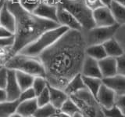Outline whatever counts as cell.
I'll list each match as a JSON object with an SVG mask.
<instances>
[{
	"instance_id": "5bb4252c",
	"label": "cell",
	"mask_w": 125,
	"mask_h": 117,
	"mask_svg": "<svg viewBox=\"0 0 125 117\" xmlns=\"http://www.w3.org/2000/svg\"><path fill=\"white\" fill-rule=\"evenodd\" d=\"M57 6L40 2L32 13L38 17L57 23Z\"/></svg>"
},
{
	"instance_id": "603a6c76",
	"label": "cell",
	"mask_w": 125,
	"mask_h": 117,
	"mask_svg": "<svg viewBox=\"0 0 125 117\" xmlns=\"http://www.w3.org/2000/svg\"><path fill=\"white\" fill-rule=\"evenodd\" d=\"M109 7L110 9L113 17L115 19L116 23L120 25L125 24V6L119 4V3L113 0V2Z\"/></svg>"
},
{
	"instance_id": "b9f144b4",
	"label": "cell",
	"mask_w": 125,
	"mask_h": 117,
	"mask_svg": "<svg viewBox=\"0 0 125 117\" xmlns=\"http://www.w3.org/2000/svg\"><path fill=\"white\" fill-rule=\"evenodd\" d=\"M102 4L105 6H109L111 4V2H113V0H100Z\"/></svg>"
},
{
	"instance_id": "7c38bea8",
	"label": "cell",
	"mask_w": 125,
	"mask_h": 117,
	"mask_svg": "<svg viewBox=\"0 0 125 117\" xmlns=\"http://www.w3.org/2000/svg\"><path fill=\"white\" fill-rule=\"evenodd\" d=\"M103 83L111 89L116 95L125 94V76L117 73L110 77L103 78Z\"/></svg>"
},
{
	"instance_id": "7a4b0ae2",
	"label": "cell",
	"mask_w": 125,
	"mask_h": 117,
	"mask_svg": "<svg viewBox=\"0 0 125 117\" xmlns=\"http://www.w3.org/2000/svg\"><path fill=\"white\" fill-rule=\"evenodd\" d=\"M6 3L14 15L16 22L13 33L15 41L11 49L12 57L32 43L45 31L60 25L56 22L45 20L26 10L17 1H6Z\"/></svg>"
},
{
	"instance_id": "c3c4849f",
	"label": "cell",
	"mask_w": 125,
	"mask_h": 117,
	"mask_svg": "<svg viewBox=\"0 0 125 117\" xmlns=\"http://www.w3.org/2000/svg\"><path fill=\"white\" fill-rule=\"evenodd\" d=\"M2 67H3V66H1V65H0V69H1V68H2Z\"/></svg>"
},
{
	"instance_id": "3957f363",
	"label": "cell",
	"mask_w": 125,
	"mask_h": 117,
	"mask_svg": "<svg viewBox=\"0 0 125 117\" xmlns=\"http://www.w3.org/2000/svg\"><path fill=\"white\" fill-rule=\"evenodd\" d=\"M4 67L7 69L27 73L34 77L45 76L44 66L38 57H31L21 53L11 57Z\"/></svg>"
},
{
	"instance_id": "f546056e",
	"label": "cell",
	"mask_w": 125,
	"mask_h": 117,
	"mask_svg": "<svg viewBox=\"0 0 125 117\" xmlns=\"http://www.w3.org/2000/svg\"><path fill=\"white\" fill-rule=\"evenodd\" d=\"M102 110L104 117H125V115L120 111V109L115 104L109 108H102Z\"/></svg>"
},
{
	"instance_id": "8fae6325",
	"label": "cell",
	"mask_w": 125,
	"mask_h": 117,
	"mask_svg": "<svg viewBox=\"0 0 125 117\" xmlns=\"http://www.w3.org/2000/svg\"><path fill=\"white\" fill-rule=\"evenodd\" d=\"M81 74L83 76L103 79L99 65V61L87 55H85L83 63H82Z\"/></svg>"
},
{
	"instance_id": "f6af8a7d",
	"label": "cell",
	"mask_w": 125,
	"mask_h": 117,
	"mask_svg": "<svg viewBox=\"0 0 125 117\" xmlns=\"http://www.w3.org/2000/svg\"><path fill=\"white\" fill-rule=\"evenodd\" d=\"M5 2H6V0H0V10L2 9V7L5 4Z\"/></svg>"
},
{
	"instance_id": "7402d4cb",
	"label": "cell",
	"mask_w": 125,
	"mask_h": 117,
	"mask_svg": "<svg viewBox=\"0 0 125 117\" xmlns=\"http://www.w3.org/2000/svg\"><path fill=\"white\" fill-rule=\"evenodd\" d=\"M19 103V100L0 102V117H10L13 113L17 112Z\"/></svg>"
},
{
	"instance_id": "4316f807",
	"label": "cell",
	"mask_w": 125,
	"mask_h": 117,
	"mask_svg": "<svg viewBox=\"0 0 125 117\" xmlns=\"http://www.w3.org/2000/svg\"><path fill=\"white\" fill-rule=\"evenodd\" d=\"M59 111L66 113V114H67L72 117L75 115L76 113L80 112L79 108L77 107V105L75 104V102H74L70 97L65 101V102L62 104V105Z\"/></svg>"
},
{
	"instance_id": "e0dca14e",
	"label": "cell",
	"mask_w": 125,
	"mask_h": 117,
	"mask_svg": "<svg viewBox=\"0 0 125 117\" xmlns=\"http://www.w3.org/2000/svg\"><path fill=\"white\" fill-rule=\"evenodd\" d=\"M0 23H1V26L4 27L13 34L14 33L16 24L15 17L13 13L7 7L6 2L0 10Z\"/></svg>"
},
{
	"instance_id": "7dc6e473",
	"label": "cell",
	"mask_w": 125,
	"mask_h": 117,
	"mask_svg": "<svg viewBox=\"0 0 125 117\" xmlns=\"http://www.w3.org/2000/svg\"><path fill=\"white\" fill-rule=\"evenodd\" d=\"M6 2H10V1H15V0H6Z\"/></svg>"
},
{
	"instance_id": "681fc988",
	"label": "cell",
	"mask_w": 125,
	"mask_h": 117,
	"mask_svg": "<svg viewBox=\"0 0 125 117\" xmlns=\"http://www.w3.org/2000/svg\"><path fill=\"white\" fill-rule=\"evenodd\" d=\"M52 117H56V116H52Z\"/></svg>"
},
{
	"instance_id": "60d3db41",
	"label": "cell",
	"mask_w": 125,
	"mask_h": 117,
	"mask_svg": "<svg viewBox=\"0 0 125 117\" xmlns=\"http://www.w3.org/2000/svg\"><path fill=\"white\" fill-rule=\"evenodd\" d=\"M55 116H56V117H72V116H69L67 114H66V113H63V112H62L59 111V110L56 113V115H55Z\"/></svg>"
},
{
	"instance_id": "6da1fadb",
	"label": "cell",
	"mask_w": 125,
	"mask_h": 117,
	"mask_svg": "<svg viewBox=\"0 0 125 117\" xmlns=\"http://www.w3.org/2000/svg\"><path fill=\"white\" fill-rule=\"evenodd\" d=\"M86 46L82 31L68 30L38 57L49 85L64 90L69 81L81 73Z\"/></svg>"
},
{
	"instance_id": "5b68a950",
	"label": "cell",
	"mask_w": 125,
	"mask_h": 117,
	"mask_svg": "<svg viewBox=\"0 0 125 117\" xmlns=\"http://www.w3.org/2000/svg\"><path fill=\"white\" fill-rule=\"evenodd\" d=\"M70 97L79 108L83 117H104L100 104L86 88L70 96Z\"/></svg>"
},
{
	"instance_id": "d4e9b609",
	"label": "cell",
	"mask_w": 125,
	"mask_h": 117,
	"mask_svg": "<svg viewBox=\"0 0 125 117\" xmlns=\"http://www.w3.org/2000/svg\"><path fill=\"white\" fill-rule=\"evenodd\" d=\"M15 76L21 91H23V90H26L27 88L32 87L33 81L34 79V76H31L27 73L20 72V71H15Z\"/></svg>"
},
{
	"instance_id": "ac0fdd59",
	"label": "cell",
	"mask_w": 125,
	"mask_h": 117,
	"mask_svg": "<svg viewBox=\"0 0 125 117\" xmlns=\"http://www.w3.org/2000/svg\"><path fill=\"white\" fill-rule=\"evenodd\" d=\"M38 105L36 101V97L34 99L21 101L18 104L17 112L21 115L23 117H29L34 116L36 112Z\"/></svg>"
},
{
	"instance_id": "74e56055",
	"label": "cell",
	"mask_w": 125,
	"mask_h": 117,
	"mask_svg": "<svg viewBox=\"0 0 125 117\" xmlns=\"http://www.w3.org/2000/svg\"><path fill=\"white\" fill-rule=\"evenodd\" d=\"M11 36H13V34L10 32V31L6 29L4 27L0 26V38H5V37H9Z\"/></svg>"
},
{
	"instance_id": "484cf974",
	"label": "cell",
	"mask_w": 125,
	"mask_h": 117,
	"mask_svg": "<svg viewBox=\"0 0 125 117\" xmlns=\"http://www.w3.org/2000/svg\"><path fill=\"white\" fill-rule=\"evenodd\" d=\"M58 112L57 109L53 107L50 103L43 106L38 107L33 116L34 117H52Z\"/></svg>"
},
{
	"instance_id": "ee69618b",
	"label": "cell",
	"mask_w": 125,
	"mask_h": 117,
	"mask_svg": "<svg viewBox=\"0 0 125 117\" xmlns=\"http://www.w3.org/2000/svg\"><path fill=\"white\" fill-rule=\"evenodd\" d=\"M10 117H23L21 115H20L19 113H17V112H15V113H13V115H11Z\"/></svg>"
},
{
	"instance_id": "ffe728a7",
	"label": "cell",
	"mask_w": 125,
	"mask_h": 117,
	"mask_svg": "<svg viewBox=\"0 0 125 117\" xmlns=\"http://www.w3.org/2000/svg\"><path fill=\"white\" fill-rule=\"evenodd\" d=\"M85 85L84 83L83 78L81 73H78L73 77L69 81V83L66 84L63 91L69 97L74 94L75 93L81 91V90L85 89Z\"/></svg>"
},
{
	"instance_id": "9a60e30c",
	"label": "cell",
	"mask_w": 125,
	"mask_h": 117,
	"mask_svg": "<svg viewBox=\"0 0 125 117\" xmlns=\"http://www.w3.org/2000/svg\"><path fill=\"white\" fill-rule=\"evenodd\" d=\"M99 65L103 78L110 77L118 73L117 60L115 57H105L99 61Z\"/></svg>"
},
{
	"instance_id": "4dcf8cb0",
	"label": "cell",
	"mask_w": 125,
	"mask_h": 117,
	"mask_svg": "<svg viewBox=\"0 0 125 117\" xmlns=\"http://www.w3.org/2000/svg\"><path fill=\"white\" fill-rule=\"evenodd\" d=\"M36 101L38 107L43 106V105H45L49 103V91L48 86L44 91H42L39 94L36 96Z\"/></svg>"
},
{
	"instance_id": "836d02e7",
	"label": "cell",
	"mask_w": 125,
	"mask_h": 117,
	"mask_svg": "<svg viewBox=\"0 0 125 117\" xmlns=\"http://www.w3.org/2000/svg\"><path fill=\"white\" fill-rule=\"evenodd\" d=\"M115 105L124 115H125V94L116 95Z\"/></svg>"
},
{
	"instance_id": "8d00e7d4",
	"label": "cell",
	"mask_w": 125,
	"mask_h": 117,
	"mask_svg": "<svg viewBox=\"0 0 125 117\" xmlns=\"http://www.w3.org/2000/svg\"><path fill=\"white\" fill-rule=\"evenodd\" d=\"M117 60V68H118V74L125 76V58L120 57L116 58Z\"/></svg>"
},
{
	"instance_id": "44dd1931",
	"label": "cell",
	"mask_w": 125,
	"mask_h": 117,
	"mask_svg": "<svg viewBox=\"0 0 125 117\" xmlns=\"http://www.w3.org/2000/svg\"><path fill=\"white\" fill-rule=\"evenodd\" d=\"M82 78H83V81L86 89L96 98L97 93L99 92L101 86L103 85L102 79L95 77H87L83 76H82Z\"/></svg>"
},
{
	"instance_id": "bcb514c9",
	"label": "cell",
	"mask_w": 125,
	"mask_h": 117,
	"mask_svg": "<svg viewBox=\"0 0 125 117\" xmlns=\"http://www.w3.org/2000/svg\"><path fill=\"white\" fill-rule=\"evenodd\" d=\"M73 117H83V116H82V115L81 114V112H77V113H76V114L74 115Z\"/></svg>"
},
{
	"instance_id": "d6986e66",
	"label": "cell",
	"mask_w": 125,
	"mask_h": 117,
	"mask_svg": "<svg viewBox=\"0 0 125 117\" xmlns=\"http://www.w3.org/2000/svg\"><path fill=\"white\" fill-rule=\"evenodd\" d=\"M103 45L108 57L118 58L120 57L124 56V52L123 48L121 47L120 43L114 38H112L106 42H105Z\"/></svg>"
},
{
	"instance_id": "ba28073f",
	"label": "cell",
	"mask_w": 125,
	"mask_h": 117,
	"mask_svg": "<svg viewBox=\"0 0 125 117\" xmlns=\"http://www.w3.org/2000/svg\"><path fill=\"white\" fill-rule=\"evenodd\" d=\"M92 17L95 26L105 27L116 24L115 19L109 6H100L92 11Z\"/></svg>"
},
{
	"instance_id": "9c48e42d",
	"label": "cell",
	"mask_w": 125,
	"mask_h": 117,
	"mask_svg": "<svg viewBox=\"0 0 125 117\" xmlns=\"http://www.w3.org/2000/svg\"><path fill=\"white\" fill-rule=\"evenodd\" d=\"M57 23L61 26H64L69 30L82 31V27L75 17L61 5L57 6Z\"/></svg>"
},
{
	"instance_id": "d6a6232c",
	"label": "cell",
	"mask_w": 125,
	"mask_h": 117,
	"mask_svg": "<svg viewBox=\"0 0 125 117\" xmlns=\"http://www.w3.org/2000/svg\"><path fill=\"white\" fill-rule=\"evenodd\" d=\"M14 36H11L9 37L0 38V48H9L13 47L14 44Z\"/></svg>"
},
{
	"instance_id": "2e32d148",
	"label": "cell",
	"mask_w": 125,
	"mask_h": 117,
	"mask_svg": "<svg viewBox=\"0 0 125 117\" xmlns=\"http://www.w3.org/2000/svg\"><path fill=\"white\" fill-rule=\"evenodd\" d=\"M48 88L49 91V103L57 110H60L62 104L65 102L69 96L65 93L63 90L52 87L49 84Z\"/></svg>"
},
{
	"instance_id": "277c9868",
	"label": "cell",
	"mask_w": 125,
	"mask_h": 117,
	"mask_svg": "<svg viewBox=\"0 0 125 117\" xmlns=\"http://www.w3.org/2000/svg\"><path fill=\"white\" fill-rule=\"evenodd\" d=\"M68 30L67 28L61 25L47 30L32 43L23 48L20 53L31 57H38L42 52L54 44Z\"/></svg>"
},
{
	"instance_id": "816d5d0a",
	"label": "cell",
	"mask_w": 125,
	"mask_h": 117,
	"mask_svg": "<svg viewBox=\"0 0 125 117\" xmlns=\"http://www.w3.org/2000/svg\"><path fill=\"white\" fill-rule=\"evenodd\" d=\"M0 26H1V23H0Z\"/></svg>"
},
{
	"instance_id": "7bdbcfd3",
	"label": "cell",
	"mask_w": 125,
	"mask_h": 117,
	"mask_svg": "<svg viewBox=\"0 0 125 117\" xmlns=\"http://www.w3.org/2000/svg\"><path fill=\"white\" fill-rule=\"evenodd\" d=\"M113 1H115L116 2L119 3V4L125 6V0H113Z\"/></svg>"
},
{
	"instance_id": "52a82bcc",
	"label": "cell",
	"mask_w": 125,
	"mask_h": 117,
	"mask_svg": "<svg viewBox=\"0 0 125 117\" xmlns=\"http://www.w3.org/2000/svg\"><path fill=\"white\" fill-rule=\"evenodd\" d=\"M120 27V25L116 23L111 26H95L91 29L83 30L82 33H83L86 46L103 44L105 42L113 38Z\"/></svg>"
},
{
	"instance_id": "ab89813d",
	"label": "cell",
	"mask_w": 125,
	"mask_h": 117,
	"mask_svg": "<svg viewBox=\"0 0 125 117\" xmlns=\"http://www.w3.org/2000/svg\"><path fill=\"white\" fill-rule=\"evenodd\" d=\"M7 101V95L5 89H0V102Z\"/></svg>"
},
{
	"instance_id": "8992f818",
	"label": "cell",
	"mask_w": 125,
	"mask_h": 117,
	"mask_svg": "<svg viewBox=\"0 0 125 117\" xmlns=\"http://www.w3.org/2000/svg\"><path fill=\"white\" fill-rule=\"evenodd\" d=\"M68 10L80 23L83 30H88L95 27L92 10L86 6L84 0H62L60 4Z\"/></svg>"
},
{
	"instance_id": "cb8c5ba5",
	"label": "cell",
	"mask_w": 125,
	"mask_h": 117,
	"mask_svg": "<svg viewBox=\"0 0 125 117\" xmlns=\"http://www.w3.org/2000/svg\"><path fill=\"white\" fill-rule=\"evenodd\" d=\"M85 54L97 61H100L104 57H107L103 44H96L86 46Z\"/></svg>"
},
{
	"instance_id": "83f0119b",
	"label": "cell",
	"mask_w": 125,
	"mask_h": 117,
	"mask_svg": "<svg viewBox=\"0 0 125 117\" xmlns=\"http://www.w3.org/2000/svg\"><path fill=\"white\" fill-rule=\"evenodd\" d=\"M47 86H48V83H47V80L45 77L37 76V77H34L32 87H31L33 88V90L35 92V94L37 96L42 91H44L47 87Z\"/></svg>"
},
{
	"instance_id": "e575fe53",
	"label": "cell",
	"mask_w": 125,
	"mask_h": 117,
	"mask_svg": "<svg viewBox=\"0 0 125 117\" xmlns=\"http://www.w3.org/2000/svg\"><path fill=\"white\" fill-rule=\"evenodd\" d=\"M7 79V68L3 67L0 69V89H5Z\"/></svg>"
},
{
	"instance_id": "30bf717a",
	"label": "cell",
	"mask_w": 125,
	"mask_h": 117,
	"mask_svg": "<svg viewBox=\"0 0 125 117\" xmlns=\"http://www.w3.org/2000/svg\"><path fill=\"white\" fill-rule=\"evenodd\" d=\"M5 91L7 95V101L18 100L21 93V90L16 79L14 70L7 69V79Z\"/></svg>"
},
{
	"instance_id": "f1b7e54d",
	"label": "cell",
	"mask_w": 125,
	"mask_h": 117,
	"mask_svg": "<svg viewBox=\"0 0 125 117\" xmlns=\"http://www.w3.org/2000/svg\"><path fill=\"white\" fill-rule=\"evenodd\" d=\"M15 1H17L23 9L30 12H33L37 6L40 3L39 0H15Z\"/></svg>"
},
{
	"instance_id": "d590c367",
	"label": "cell",
	"mask_w": 125,
	"mask_h": 117,
	"mask_svg": "<svg viewBox=\"0 0 125 117\" xmlns=\"http://www.w3.org/2000/svg\"><path fill=\"white\" fill-rule=\"evenodd\" d=\"M86 6H87L90 10L92 11L95 10V9L99 8L100 6H103V5L102 4L100 0H84Z\"/></svg>"
},
{
	"instance_id": "1f68e13d",
	"label": "cell",
	"mask_w": 125,
	"mask_h": 117,
	"mask_svg": "<svg viewBox=\"0 0 125 117\" xmlns=\"http://www.w3.org/2000/svg\"><path fill=\"white\" fill-rule=\"evenodd\" d=\"M36 97V94H35V92L33 90L32 87L27 88L26 90H23L21 91V94L19 97V101H27V100H31V99H34Z\"/></svg>"
},
{
	"instance_id": "f907efd6",
	"label": "cell",
	"mask_w": 125,
	"mask_h": 117,
	"mask_svg": "<svg viewBox=\"0 0 125 117\" xmlns=\"http://www.w3.org/2000/svg\"><path fill=\"white\" fill-rule=\"evenodd\" d=\"M29 117H34V116H29Z\"/></svg>"
},
{
	"instance_id": "f35d334b",
	"label": "cell",
	"mask_w": 125,
	"mask_h": 117,
	"mask_svg": "<svg viewBox=\"0 0 125 117\" xmlns=\"http://www.w3.org/2000/svg\"><path fill=\"white\" fill-rule=\"evenodd\" d=\"M40 2L45 3V4L52 5V6H59L62 0H39Z\"/></svg>"
},
{
	"instance_id": "4fadbf2b",
	"label": "cell",
	"mask_w": 125,
	"mask_h": 117,
	"mask_svg": "<svg viewBox=\"0 0 125 117\" xmlns=\"http://www.w3.org/2000/svg\"><path fill=\"white\" fill-rule=\"evenodd\" d=\"M116 93L103 83L97 93L96 100L102 108H109L115 104Z\"/></svg>"
}]
</instances>
